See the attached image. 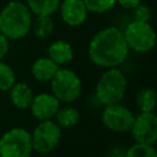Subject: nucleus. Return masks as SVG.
<instances>
[{
  "instance_id": "24",
  "label": "nucleus",
  "mask_w": 157,
  "mask_h": 157,
  "mask_svg": "<svg viewBox=\"0 0 157 157\" xmlns=\"http://www.w3.org/2000/svg\"><path fill=\"white\" fill-rule=\"evenodd\" d=\"M140 2L141 0H117V4H119L125 10H134Z\"/></svg>"
},
{
  "instance_id": "11",
  "label": "nucleus",
  "mask_w": 157,
  "mask_h": 157,
  "mask_svg": "<svg viewBox=\"0 0 157 157\" xmlns=\"http://www.w3.org/2000/svg\"><path fill=\"white\" fill-rule=\"evenodd\" d=\"M61 20L70 27H78L87 20L88 11L82 0H63L59 9Z\"/></svg>"
},
{
  "instance_id": "25",
  "label": "nucleus",
  "mask_w": 157,
  "mask_h": 157,
  "mask_svg": "<svg viewBox=\"0 0 157 157\" xmlns=\"http://www.w3.org/2000/svg\"><path fill=\"white\" fill-rule=\"evenodd\" d=\"M108 157H125V148L121 146H115L109 151Z\"/></svg>"
},
{
  "instance_id": "13",
  "label": "nucleus",
  "mask_w": 157,
  "mask_h": 157,
  "mask_svg": "<svg viewBox=\"0 0 157 157\" xmlns=\"http://www.w3.org/2000/svg\"><path fill=\"white\" fill-rule=\"evenodd\" d=\"M48 56L59 66L70 63L74 58V50L69 42L59 39L48 47Z\"/></svg>"
},
{
  "instance_id": "1",
  "label": "nucleus",
  "mask_w": 157,
  "mask_h": 157,
  "mask_svg": "<svg viewBox=\"0 0 157 157\" xmlns=\"http://www.w3.org/2000/svg\"><path fill=\"white\" fill-rule=\"evenodd\" d=\"M129 50L123 31L115 26L98 31L88 43L90 60L94 65L104 69L121 65L126 60Z\"/></svg>"
},
{
  "instance_id": "4",
  "label": "nucleus",
  "mask_w": 157,
  "mask_h": 157,
  "mask_svg": "<svg viewBox=\"0 0 157 157\" xmlns=\"http://www.w3.org/2000/svg\"><path fill=\"white\" fill-rule=\"evenodd\" d=\"M52 93L59 102L72 103L75 102L82 91V82L78 75L69 69H60L50 80Z\"/></svg>"
},
{
  "instance_id": "12",
  "label": "nucleus",
  "mask_w": 157,
  "mask_h": 157,
  "mask_svg": "<svg viewBox=\"0 0 157 157\" xmlns=\"http://www.w3.org/2000/svg\"><path fill=\"white\" fill-rule=\"evenodd\" d=\"M59 70V65L54 63L49 56H42L33 61L31 66L32 76L40 82H49L56 71Z\"/></svg>"
},
{
  "instance_id": "20",
  "label": "nucleus",
  "mask_w": 157,
  "mask_h": 157,
  "mask_svg": "<svg viewBox=\"0 0 157 157\" xmlns=\"http://www.w3.org/2000/svg\"><path fill=\"white\" fill-rule=\"evenodd\" d=\"M16 82V75L13 69L0 60V91H9Z\"/></svg>"
},
{
  "instance_id": "9",
  "label": "nucleus",
  "mask_w": 157,
  "mask_h": 157,
  "mask_svg": "<svg viewBox=\"0 0 157 157\" xmlns=\"http://www.w3.org/2000/svg\"><path fill=\"white\" fill-rule=\"evenodd\" d=\"M130 131L135 142L155 145L157 141V115L155 112H140L135 115Z\"/></svg>"
},
{
  "instance_id": "23",
  "label": "nucleus",
  "mask_w": 157,
  "mask_h": 157,
  "mask_svg": "<svg viewBox=\"0 0 157 157\" xmlns=\"http://www.w3.org/2000/svg\"><path fill=\"white\" fill-rule=\"evenodd\" d=\"M10 49V43H9V39L0 32V60L5 58V55L7 54Z\"/></svg>"
},
{
  "instance_id": "22",
  "label": "nucleus",
  "mask_w": 157,
  "mask_h": 157,
  "mask_svg": "<svg viewBox=\"0 0 157 157\" xmlns=\"http://www.w3.org/2000/svg\"><path fill=\"white\" fill-rule=\"evenodd\" d=\"M132 15H134V20L136 21H144V22H148L151 20L152 16V10L148 5L146 4H139L134 10H132Z\"/></svg>"
},
{
  "instance_id": "19",
  "label": "nucleus",
  "mask_w": 157,
  "mask_h": 157,
  "mask_svg": "<svg viewBox=\"0 0 157 157\" xmlns=\"http://www.w3.org/2000/svg\"><path fill=\"white\" fill-rule=\"evenodd\" d=\"M125 157H157L153 145L135 142L125 150Z\"/></svg>"
},
{
  "instance_id": "2",
  "label": "nucleus",
  "mask_w": 157,
  "mask_h": 157,
  "mask_svg": "<svg viewBox=\"0 0 157 157\" xmlns=\"http://www.w3.org/2000/svg\"><path fill=\"white\" fill-rule=\"evenodd\" d=\"M32 12L22 1L12 0L0 11V32L12 40L26 37L32 27Z\"/></svg>"
},
{
  "instance_id": "21",
  "label": "nucleus",
  "mask_w": 157,
  "mask_h": 157,
  "mask_svg": "<svg viewBox=\"0 0 157 157\" xmlns=\"http://www.w3.org/2000/svg\"><path fill=\"white\" fill-rule=\"evenodd\" d=\"M87 11L92 13H104L117 5V0H82Z\"/></svg>"
},
{
  "instance_id": "3",
  "label": "nucleus",
  "mask_w": 157,
  "mask_h": 157,
  "mask_svg": "<svg viewBox=\"0 0 157 157\" xmlns=\"http://www.w3.org/2000/svg\"><path fill=\"white\" fill-rule=\"evenodd\" d=\"M128 81L124 72L118 67L107 69L97 81L94 96L103 105L120 102L126 92Z\"/></svg>"
},
{
  "instance_id": "5",
  "label": "nucleus",
  "mask_w": 157,
  "mask_h": 157,
  "mask_svg": "<svg viewBox=\"0 0 157 157\" xmlns=\"http://www.w3.org/2000/svg\"><path fill=\"white\" fill-rule=\"evenodd\" d=\"M129 49L136 53H147L153 49L156 43V33L150 22L132 20L123 31Z\"/></svg>"
},
{
  "instance_id": "8",
  "label": "nucleus",
  "mask_w": 157,
  "mask_h": 157,
  "mask_svg": "<svg viewBox=\"0 0 157 157\" xmlns=\"http://www.w3.org/2000/svg\"><path fill=\"white\" fill-rule=\"evenodd\" d=\"M132 112L120 102L104 105L102 112L103 125L113 132H128L134 121Z\"/></svg>"
},
{
  "instance_id": "17",
  "label": "nucleus",
  "mask_w": 157,
  "mask_h": 157,
  "mask_svg": "<svg viewBox=\"0 0 157 157\" xmlns=\"http://www.w3.org/2000/svg\"><path fill=\"white\" fill-rule=\"evenodd\" d=\"M33 33L37 38L47 39L54 32V22L50 16H36L34 21H32Z\"/></svg>"
},
{
  "instance_id": "15",
  "label": "nucleus",
  "mask_w": 157,
  "mask_h": 157,
  "mask_svg": "<svg viewBox=\"0 0 157 157\" xmlns=\"http://www.w3.org/2000/svg\"><path fill=\"white\" fill-rule=\"evenodd\" d=\"M54 121L61 128V129H70L75 126L80 120V112L71 105H66L63 108H59L58 112L54 115Z\"/></svg>"
},
{
  "instance_id": "10",
  "label": "nucleus",
  "mask_w": 157,
  "mask_h": 157,
  "mask_svg": "<svg viewBox=\"0 0 157 157\" xmlns=\"http://www.w3.org/2000/svg\"><path fill=\"white\" fill-rule=\"evenodd\" d=\"M28 108L33 118L37 119L38 121H42L54 118L55 113L60 108V102L53 93L43 92L33 96Z\"/></svg>"
},
{
  "instance_id": "14",
  "label": "nucleus",
  "mask_w": 157,
  "mask_h": 157,
  "mask_svg": "<svg viewBox=\"0 0 157 157\" xmlns=\"http://www.w3.org/2000/svg\"><path fill=\"white\" fill-rule=\"evenodd\" d=\"M9 96L11 103L20 109H27L32 102L33 92L31 87L25 82H15L13 86L9 90Z\"/></svg>"
},
{
  "instance_id": "16",
  "label": "nucleus",
  "mask_w": 157,
  "mask_h": 157,
  "mask_svg": "<svg viewBox=\"0 0 157 157\" xmlns=\"http://www.w3.org/2000/svg\"><path fill=\"white\" fill-rule=\"evenodd\" d=\"M61 0H26V5L36 16H52L59 9Z\"/></svg>"
},
{
  "instance_id": "18",
  "label": "nucleus",
  "mask_w": 157,
  "mask_h": 157,
  "mask_svg": "<svg viewBox=\"0 0 157 157\" xmlns=\"http://www.w3.org/2000/svg\"><path fill=\"white\" fill-rule=\"evenodd\" d=\"M136 105L140 112H155L156 108V92L153 88L146 87L136 94Z\"/></svg>"
},
{
  "instance_id": "7",
  "label": "nucleus",
  "mask_w": 157,
  "mask_h": 157,
  "mask_svg": "<svg viewBox=\"0 0 157 157\" xmlns=\"http://www.w3.org/2000/svg\"><path fill=\"white\" fill-rule=\"evenodd\" d=\"M61 139V128L53 120L39 121L31 134L32 148L38 153H48L53 151Z\"/></svg>"
},
{
  "instance_id": "6",
  "label": "nucleus",
  "mask_w": 157,
  "mask_h": 157,
  "mask_svg": "<svg viewBox=\"0 0 157 157\" xmlns=\"http://www.w3.org/2000/svg\"><path fill=\"white\" fill-rule=\"evenodd\" d=\"M31 134L23 128H12L0 137V157H31Z\"/></svg>"
}]
</instances>
